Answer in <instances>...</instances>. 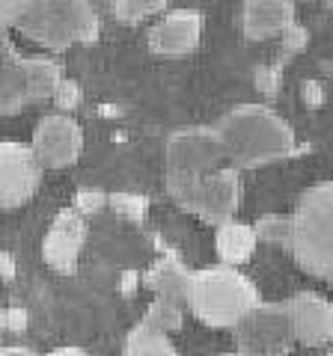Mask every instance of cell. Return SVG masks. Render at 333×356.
<instances>
[{"instance_id": "1", "label": "cell", "mask_w": 333, "mask_h": 356, "mask_svg": "<svg viewBox=\"0 0 333 356\" xmlns=\"http://www.w3.org/2000/svg\"><path fill=\"white\" fill-rule=\"evenodd\" d=\"M215 128L224 140L226 166L238 172L288 161L297 152L295 128L268 104H235Z\"/></svg>"}, {"instance_id": "2", "label": "cell", "mask_w": 333, "mask_h": 356, "mask_svg": "<svg viewBox=\"0 0 333 356\" xmlns=\"http://www.w3.org/2000/svg\"><path fill=\"white\" fill-rule=\"evenodd\" d=\"M288 222V252L309 276L333 288V178L304 191Z\"/></svg>"}, {"instance_id": "3", "label": "cell", "mask_w": 333, "mask_h": 356, "mask_svg": "<svg viewBox=\"0 0 333 356\" xmlns=\"http://www.w3.org/2000/svg\"><path fill=\"white\" fill-rule=\"evenodd\" d=\"M259 303V291L238 267L212 264L191 273L187 312L206 327L232 330L247 312Z\"/></svg>"}, {"instance_id": "4", "label": "cell", "mask_w": 333, "mask_h": 356, "mask_svg": "<svg viewBox=\"0 0 333 356\" xmlns=\"http://www.w3.org/2000/svg\"><path fill=\"white\" fill-rule=\"evenodd\" d=\"M15 27L51 51H65L72 44L95 42L102 21L86 0H27Z\"/></svg>"}, {"instance_id": "5", "label": "cell", "mask_w": 333, "mask_h": 356, "mask_svg": "<svg viewBox=\"0 0 333 356\" xmlns=\"http://www.w3.org/2000/svg\"><path fill=\"white\" fill-rule=\"evenodd\" d=\"M164 187L176 205L191 211L215 229L235 220L244 199L241 172L232 170V166H224V170H215L208 175L164 172Z\"/></svg>"}, {"instance_id": "6", "label": "cell", "mask_w": 333, "mask_h": 356, "mask_svg": "<svg viewBox=\"0 0 333 356\" xmlns=\"http://www.w3.org/2000/svg\"><path fill=\"white\" fill-rule=\"evenodd\" d=\"M226 166V149L215 125H185L164 140V172L208 175Z\"/></svg>"}, {"instance_id": "7", "label": "cell", "mask_w": 333, "mask_h": 356, "mask_svg": "<svg viewBox=\"0 0 333 356\" xmlns=\"http://www.w3.org/2000/svg\"><path fill=\"white\" fill-rule=\"evenodd\" d=\"M232 339L244 356H288L297 344L286 306L262 300L232 327Z\"/></svg>"}, {"instance_id": "8", "label": "cell", "mask_w": 333, "mask_h": 356, "mask_svg": "<svg viewBox=\"0 0 333 356\" xmlns=\"http://www.w3.org/2000/svg\"><path fill=\"white\" fill-rule=\"evenodd\" d=\"M30 149L42 170L72 166L84 152V128L69 113H45L33 128Z\"/></svg>"}, {"instance_id": "9", "label": "cell", "mask_w": 333, "mask_h": 356, "mask_svg": "<svg viewBox=\"0 0 333 356\" xmlns=\"http://www.w3.org/2000/svg\"><path fill=\"white\" fill-rule=\"evenodd\" d=\"M42 166L30 146L15 140H0V208H18L36 193Z\"/></svg>"}, {"instance_id": "10", "label": "cell", "mask_w": 333, "mask_h": 356, "mask_svg": "<svg viewBox=\"0 0 333 356\" xmlns=\"http://www.w3.org/2000/svg\"><path fill=\"white\" fill-rule=\"evenodd\" d=\"M286 312L292 321L295 341L301 344H327L333 341V300L318 291H297L286 300Z\"/></svg>"}, {"instance_id": "11", "label": "cell", "mask_w": 333, "mask_h": 356, "mask_svg": "<svg viewBox=\"0 0 333 356\" xmlns=\"http://www.w3.org/2000/svg\"><path fill=\"white\" fill-rule=\"evenodd\" d=\"M203 39V13L199 9H166L149 27V48L161 57L191 54Z\"/></svg>"}, {"instance_id": "12", "label": "cell", "mask_w": 333, "mask_h": 356, "mask_svg": "<svg viewBox=\"0 0 333 356\" xmlns=\"http://www.w3.org/2000/svg\"><path fill=\"white\" fill-rule=\"evenodd\" d=\"M84 241H86V220L75 208H63L48 226V235L42 238V259L54 270L72 273L77 267V259H81Z\"/></svg>"}, {"instance_id": "13", "label": "cell", "mask_w": 333, "mask_h": 356, "mask_svg": "<svg viewBox=\"0 0 333 356\" xmlns=\"http://www.w3.org/2000/svg\"><path fill=\"white\" fill-rule=\"evenodd\" d=\"M295 24L292 0H247L241 6V30L250 42L283 36L286 27Z\"/></svg>"}, {"instance_id": "14", "label": "cell", "mask_w": 333, "mask_h": 356, "mask_svg": "<svg viewBox=\"0 0 333 356\" xmlns=\"http://www.w3.org/2000/svg\"><path fill=\"white\" fill-rule=\"evenodd\" d=\"M24 104H30L27 65H24V57L15 51L9 33L0 30V116H13Z\"/></svg>"}, {"instance_id": "15", "label": "cell", "mask_w": 333, "mask_h": 356, "mask_svg": "<svg viewBox=\"0 0 333 356\" xmlns=\"http://www.w3.org/2000/svg\"><path fill=\"white\" fill-rule=\"evenodd\" d=\"M191 273H194L191 267H185L176 255H161V259L146 270V276H143V285H146L155 297L170 300V303L187 309Z\"/></svg>"}, {"instance_id": "16", "label": "cell", "mask_w": 333, "mask_h": 356, "mask_svg": "<svg viewBox=\"0 0 333 356\" xmlns=\"http://www.w3.org/2000/svg\"><path fill=\"white\" fill-rule=\"evenodd\" d=\"M256 243L259 238L253 232V226L238 222V220H232L215 232V250L220 255V264H226V267H238L244 261H250L253 252H256Z\"/></svg>"}, {"instance_id": "17", "label": "cell", "mask_w": 333, "mask_h": 356, "mask_svg": "<svg viewBox=\"0 0 333 356\" xmlns=\"http://www.w3.org/2000/svg\"><path fill=\"white\" fill-rule=\"evenodd\" d=\"M27 65V98L30 102H48L65 81L63 65L51 57H24Z\"/></svg>"}, {"instance_id": "18", "label": "cell", "mask_w": 333, "mask_h": 356, "mask_svg": "<svg viewBox=\"0 0 333 356\" xmlns=\"http://www.w3.org/2000/svg\"><path fill=\"white\" fill-rule=\"evenodd\" d=\"M122 356H179V350L173 348L170 336H164V332L152 330L146 324H137L128 332Z\"/></svg>"}, {"instance_id": "19", "label": "cell", "mask_w": 333, "mask_h": 356, "mask_svg": "<svg viewBox=\"0 0 333 356\" xmlns=\"http://www.w3.org/2000/svg\"><path fill=\"white\" fill-rule=\"evenodd\" d=\"M140 324L158 330V332H164V336H173V332H179L182 324H185V309L176 306V303H170V300L155 297L152 303H149V309H146V315H143Z\"/></svg>"}, {"instance_id": "20", "label": "cell", "mask_w": 333, "mask_h": 356, "mask_svg": "<svg viewBox=\"0 0 333 356\" xmlns=\"http://www.w3.org/2000/svg\"><path fill=\"white\" fill-rule=\"evenodd\" d=\"M170 3L166 0H116L114 3V15L116 21L122 24H140V21H146L152 15H164Z\"/></svg>"}, {"instance_id": "21", "label": "cell", "mask_w": 333, "mask_h": 356, "mask_svg": "<svg viewBox=\"0 0 333 356\" xmlns=\"http://www.w3.org/2000/svg\"><path fill=\"white\" fill-rule=\"evenodd\" d=\"M256 238L265 241V243H274V247H286L288 250V235H292V222L288 217H280V214H265L256 220Z\"/></svg>"}, {"instance_id": "22", "label": "cell", "mask_w": 333, "mask_h": 356, "mask_svg": "<svg viewBox=\"0 0 333 356\" xmlns=\"http://www.w3.org/2000/svg\"><path fill=\"white\" fill-rule=\"evenodd\" d=\"M107 202L114 205L116 214L128 220H146L149 214V199L140 193H114V196H107Z\"/></svg>"}, {"instance_id": "23", "label": "cell", "mask_w": 333, "mask_h": 356, "mask_svg": "<svg viewBox=\"0 0 333 356\" xmlns=\"http://www.w3.org/2000/svg\"><path fill=\"white\" fill-rule=\"evenodd\" d=\"M54 104H57V113H69L72 116V110H77L81 107V102H84V92H81V83L77 81H65L57 86V92H54V98H51Z\"/></svg>"}, {"instance_id": "24", "label": "cell", "mask_w": 333, "mask_h": 356, "mask_svg": "<svg viewBox=\"0 0 333 356\" xmlns=\"http://www.w3.org/2000/svg\"><path fill=\"white\" fill-rule=\"evenodd\" d=\"M107 205V196L102 193V191H95V187H81V191L75 193V211L81 217H86V214H95V211H102Z\"/></svg>"}, {"instance_id": "25", "label": "cell", "mask_w": 333, "mask_h": 356, "mask_svg": "<svg viewBox=\"0 0 333 356\" xmlns=\"http://www.w3.org/2000/svg\"><path fill=\"white\" fill-rule=\"evenodd\" d=\"M253 77H256L259 92H265V95H277V89H280V69H277V65H259Z\"/></svg>"}, {"instance_id": "26", "label": "cell", "mask_w": 333, "mask_h": 356, "mask_svg": "<svg viewBox=\"0 0 333 356\" xmlns=\"http://www.w3.org/2000/svg\"><path fill=\"white\" fill-rule=\"evenodd\" d=\"M307 39H309L307 27H301V24L295 21V24H292V27H286V33H283V51H286V54L304 51V48H307Z\"/></svg>"}, {"instance_id": "27", "label": "cell", "mask_w": 333, "mask_h": 356, "mask_svg": "<svg viewBox=\"0 0 333 356\" xmlns=\"http://www.w3.org/2000/svg\"><path fill=\"white\" fill-rule=\"evenodd\" d=\"M24 6L27 0H0V30L15 27L18 18L24 15Z\"/></svg>"}, {"instance_id": "28", "label": "cell", "mask_w": 333, "mask_h": 356, "mask_svg": "<svg viewBox=\"0 0 333 356\" xmlns=\"http://www.w3.org/2000/svg\"><path fill=\"white\" fill-rule=\"evenodd\" d=\"M27 327V309H6V330H15V332H21Z\"/></svg>"}, {"instance_id": "29", "label": "cell", "mask_w": 333, "mask_h": 356, "mask_svg": "<svg viewBox=\"0 0 333 356\" xmlns=\"http://www.w3.org/2000/svg\"><path fill=\"white\" fill-rule=\"evenodd\" d=\"M0 280L3 282L15 280V259H13V252H6V250H0Z\"/></svg>"}, {"instance_id": "30", "label": "cell", "mask_w": 333, "mask_h": 356, "mask_svg": "<svg viewBox=\"0 0 333 356\" xmlns=\"http://www.w3.org/2000/svg\"><path fill=\"white\" fill-rule=\"evenodd\" d=\"M304 102H307V104H313V107H318L321 102H325V89H321L318 81L304 83Z\"/></svg>"}, {"instance_id": "31", "label": "cell", "mask_w": 333, "mask_h": 356, "mask_svg": "<svg viewBox=\"0 0 333 356\" xmlns=\"http://www.w3.org/2000/svg\"><path fill=\"white\" fill-rule=\"evenodd\" d=\"M140 282H143V276H137V273L128 270V273L119 276V291H122V294H134V288H137Z\"/></svg>"}, {"instance_id": "32", "label": "cell", "mask_w": 333, "mask_h": 356, "mask_svg": "<svg viewBox=\"0 0 333 356\" xmlns=\"http://www.w3.org/2000/svg\"><path fill=\"white\" fill-rule=\"evenodd\" d=\"M0 356H39V353L30 348H21V344H9V348H0Z\"/></svg>"}, {"instance_id": "33", "label": "cell", "mask_w": 333, "mask_h": 356, "mask_svg": "<svg viewBox=\"0 0 333 356\" xmlns=\"http://www.w3.org/2000/svg\"><path fill=\"white\" fill-rule=\"evenodd\" d=\"M48 356H86L81 348H57V350H51Z\"/></svg>"}, {"instance_id": "34", "label": "cell", "mask_w": 333, "mask_h": 356, "mask_svg": "<svg viewBox=\"0 0 333 356\" xmlns=\"http://www.w3.org/2000/svg\"><path fill=\"white\" fill-rule=\"evenodd\" d=\"M224 356H244V353H238V350H232V353H224Z\"/></svg>"}, {"instance_id": "35", "label": "cell", "mask_w": 333, "mask_h": 356, "mask_svg": "<svg viewBox=\"0 0 333 356\" xmlns=\"http://www.w3.org/2000/svg\"><path fill=\"white\" fill-rule=\"evenodd\" d=\"M327 356H333V348H330V350H327Z\"/></svg>"}]
</instances>
